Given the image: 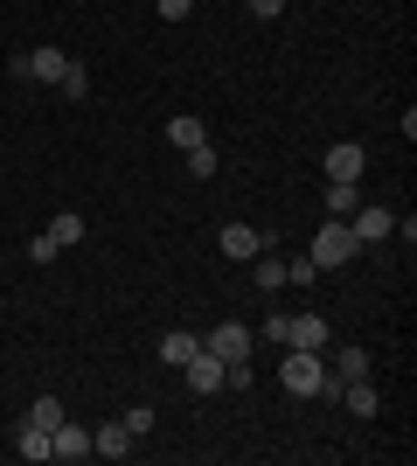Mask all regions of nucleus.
I'll list each match as a JSON object with an SVG mask.
<instances>
[{
  "mask_svg": "<svg viewBox=\"0 0 417 466\" xmlns=\"http://www.w3.org/2000/svg\"><path fill=\"white\" fill-rule=\"evenodd\" d=\"M355 209H362L355 181H327V216H355Z\"/></svg>",
  "mask_w": 417,
  "mask_h": 466,
  "instance_id": "17",
  "label": "nucleus"
},
{
  "mask_svg": "<svg viewBox=\"0 0 417 466\" xmlns=\"http://www.w3.org/2000/svg\"><path fill=\"white\" fill-rule=\"evenodd\" d=\"M28 258H35V265H56V237H49V230H42V237H28Z\"/></svg>",
  "mask_w": 417,
  "mask_h": 466,
  "instance_id": "24",
  "label": "nucleus"
},
{
  "mask_svg": "<svg viewBox=\"0 0 417 466\" xmlns=\"http://www.w3.org/2000/svg\"><path fill=\"white\" fill-rule=\"evenodd\" d=\"M216 167H223V160H216V147H209V139H202V147H188V175H195V181H209Z\"/></svg>",
  "mask_w": 417,
  "mask_h": 466,
  "instance_id": "19",
  "label": "nucleus"
},
{
  "mask_svg": "<svg viewBox=\"0 0 417 466\" xmlns=\"http://www.w3.org/2000/svg\"><path fill=\"white\" fill-rule=\"evenodd\" d=\"M313 279H320V265H313L306 251H299V258H285V286H313Z\"/></svg>",
  "mask_w": 417,
  "mask_h": 466,
  "instance_id": "22",
  "label": "nucleus"
},
{
  "mask_svg": "<svg viewBox=\"0 0 417 466\" xmlns=\"http://www.w3.org/2000/svg\"><path fill=\"white\" fill-rule=\"evenodd\" d=\"M278 349H327V320L320 313H285V341Z\"/></svg>",
  "mask_w": 417,
  "mask_h": 466,
  "instance_id": "8",
  "label": "nucleus"
},
{
  "mask_svg": "<svg viewBox=\"0 0 417 466\" xmlns=\"http://www.w3.org/2000/svg\"><path fill=\"white\" fill-rule=\"evenodd\" d=\"M181 376H188V390H195V397H216V390H223V362H216L209 349L188 355V362H181Z\"/></svg>",
  "mask_w": 417,
  "mask_h": 466,
  "instance_id": "7",
  "label": "nucleus"
},
{
  "mask_svg": "<svg viewBox=\"0 0 417 466\" xmlns=\"http://www.w3.org/2000/svg\"><path fill=\"white\" fill-rule=\"evenodd\" d=\"M348 376H369V349H341V362H334V383H348Z\"/></svg>",
  "mask_w": 417,
  "mask_h": 466,
  "instance_id": "21",
  "label": "nucleus"
},
{
  "mask_svg": "<svg viewBox=\"0 0 417 466\" xmlns=\"http://www.w3.org/2000/svg\"><path fill=\"white\" fill-rule=\"evenodd\" d=\"M154 15L160 21H188V15H195V0H154Z\"/></svg>",
  "mask_w": 417,
  "mask_h": 466,
  "instance_id": "25",
  "label": "nucleus"
},
{
  "mask_svg": "<svg viewBox=\"0 0 417 466\" xmlns=\"http://www.w3.org/2000/svg\"><path fill=\"white\" fill-rule=\"evenodd\" d=\"M167 139H174L181 154H188V147H202L209 133H202V118H195V112H174V118H167Z\"/></svg>",
  "mask_w": 417,
  "mask_h": 466,
  "instance_id": "16",
  "label": "nucleus"
},
{
  "mask_svg": "<svg viewBox=\"0 0 417 466\" xmlns=\"http://www.w3.org/2000/svg\"><path fill=\"white\" fill-rule=\"evenodd\" d=\"M306 258H313L320 272H348V265L362 258V237L348 230V216H327V223L313 230V244H306Z\"/></svg>",
  "mask_w": 417,
  "mask_h": 466,
  "instance_id": "1",
  "label": "nucleus"
},
{
  "mask_svg": "<svg viewBox=\"0 0 417 466\" xmlns=\"http://www.w3.org/2000/svg\"><path fill=\"white\" fill-rule=\"evenodd\" d=\"M278 383L293 390V397H327V390H334V376H327L320 349H285V370H278Z\"/></svg>",
  "mask_w": 417,
  "mask_h": 466,
  "instance_id": "2",
  "label": "nucleus"
},
{
  "mask_svg": "<svg viewBox=\"0 0 417 466\" xmlns=\"http://www.w3.org/2000/svg\"><path fill=\"white\" fill-rule=\"evenodd\" d=\"M390 223H397V209H382V202H362V209L348 216V230L362 237V251H376V244H390Z\"/></svg>",
  "mask_w": 417,
  "mask_h": 466,
  "instance_id": "5",
  "label": "nucleus"
},
{
  "mask_svg": "<svg viewBox=\"0 0 417 466\" xmlns=\"http://www.w3.org/2000/svg\"><path fill=\"white\" fill-rule=\"evenodd\" d=\"M251 279H258V286H264V292H285V258H278V251H272V244H264V251H258V258H251Z\"/></svg>",
  "mask_w": 417,
  "mask_h": 466,
  "instance_id": "12",
  "label": "nucleus"
},
{
  "mask_svg": "<svg viewBox=\"0 0 417 466\" xmlns=\"http://www.w3.org/2000/svg\"><path fill=\"white\" fill-rule=\"evenodd\" d=\"M320 167H327V181H362L369 154H362L355 139H341V147H327V160H320Z\"/></svg>",
  "mask_w": 417,
  "mask_h": 466,
  "instance_id": "9",
  "label": "nucleus"
},
{
  "mask_svg": "<svg viewBox=\"0 0 417 466\" xmlns=\"http://www.w3.org/2000/svg\"><path fill=\"white\" fill-rule=\"evenodd\" d=\"M119 425L133 431V439H146V431H154V404H133V410H125V418H119Z\"/></svg>",
  "mask_w": 417,
  "mask_h": 466,
  "instance_id": "23",
  "label": "nucleus"
},
{
  "mask_svg": "<svg viewBox=\"0 0 417 466\" xmlns=\"http://www.w3.org/2000/svg\"><path fill=\"white\" fill-rule=\"evenodd\" d=\"M84 230H91V223H84V216H70V209H63V216H49V237H56V251H77V244H84Z\"/></svg>",
  "mask_w": 417,
  "mask_h": 466,
  "instance_id": "15",
  "label": "nucleus"
},
{
  "mask_svg": "<svg viewBox=\"0 0 417 466\" xmlns=\"http://www.w3.org/2000/svg\"><path fill=\"white\" fill-rule=\"evenodd\" d=\"M49 452H56V460H70V466H77V460H91V431H84L77 418H63V425L49 431Z\"/></svg>",
  "mask_w": 417,
  "mask_h": 466,
  "instance_id": "10",
  "label": "nucleus"
},
{
  "mask_svg": "<svg viewBox=\"0 0 417 466\" xmlns=\"http://www.w3.org/2000/svg\"><path fill=\"white\" fill-rule=\"evenodd\" d=\"M216 244H223V258H230V265H251V258L264 251V230H251V223H223Z\"/></svg>",
  "mask_w": 417,
  "mask_h": 466,
  "instance_id": "6",
  "label": "nucleus"
},
{
  "mask_svg": "<svg viewBox=\"0 0 417 466\" xmlns=\"http://www.w3.org/2000/svg\"><path fill=\"white\" fill-rule=\"evenodd\" d=\"M63 49H49V42H42V49H28V56H15V84H56L63 77Z\"/></svg>",
  "mask_w": 417,
  "mask_h": 466,
  "instance_id": "4",
  "label": "nucleus"
},
{
  "mask_svg": "<svg viewBox=\"0 0 417 466\" xmlns=\"http://www.w3.org/2000/svg\"><path fill=\"white\" fill-rule=\"evenodd\" d=\"M63 418H70V410H63L56 397H35V404H28V425H42V431H56Z\"/></svg>",
  "mask_w": 417,
  "mask_h": 466,
  "instance_id": "18",
  "label": "nucleus"
},
{
  "mask_svg": "<svg viewBox=\"0 0 417 466\" xmlns=\"http://www.w3.org/2000/svg\"><path fill=\"white\" fill-rule=\"evenodd\" d=\"M56 91L70 97V105H77V97L91 91V77H84V63H63V77H56Z\"/></svg>",
  "mask_w": 417,
  "mask_h": 466,
  "instance_id": "20",
  "label": "nucleus"
},
{
  "mask_svg": "<svg viewBox=\"0 0 417 466\" xmlns=\"http://www.w3.org/2000/svg\"><path fill=\"white\" fill-rule=\"evenodd\" d=\"M202 349V334H188V328H174V334H160V362H167V370H181V362H188V355Z\"/></svg>",
  "mask_w": 417,
  "mask_h": 466,
  "instance_id": "13",
  "label": "nucleus"
},
{
  "mask_svg": "<svg viewBox=\"0 0 417 466\" xmlns=\"http://www.w3.org/2000/svg\"><path fill=\"white\" fill-rule=\"evenodd\" d=\"M251 15H258V21H272V15H285V0H251Z\"/></svg>",
  "mask_w": 417,
  "mask_h": 466,
  "instance_id": "26",
  "label": "nucleus"
},
{
  "mask_svg": "<svg viewBox=\"0 0 417 466\" xmlns=\"http://www.w3.org/2000/svg\"><path fill=\"white\" fill-rule=\"evenodd\" d=\"M251 341H258V334L243 328V320H223V328H209V334H202V349L216 355L223 370H237V362H251Z\"/></svg>",
  "mask_w": 417,
  "mask_h": 466,
  "instance_id": "3",
  "label": "nucleus"
},
{
  "mask_svg": "<svg viewBox=\"0 0 417 466\" xmlns=\"http://www.w3.org/2000/svg\"><path fill=\"white\" fill-rule=\"evenodd\" d=\"M15 452H21V460H56V452H49V431H42V425H28V418H21V431H15Z\"/></svg>",
  "mask_w": 417,
  "mask_h": 466,
  "instance_id": "14",
  "label": "nucleus"
},
{
  "mask_svg": "<svg viewBox=\"0 0 417 466\" xmlns=\"http://www.w3.org/2000/svg\"><path fill=\"white\" fill-rule=\"evenodd\" d=\"M125 452H133V431L125 425H98L91 431V460H125Z\"/></svg>",
  "mask_w": 417,
  "mask_h": 466,
  "instance_id": "11",
  "label": "nucleus"
}]
</instances>
